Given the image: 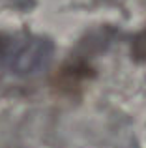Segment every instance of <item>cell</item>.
Listing matches in <instances>:
<instances>
[{
	"instance_id": "1",
	"label": "cell",
	"mask_w": 146,
	"mask_h": 148,
	"mask_svg": "<svg viewBox=\"0 0 146 148\" xmlns=\"http://www.w3.org/2000/svg\"><path fill=\"white\" fill-rule=\"evenodd\" d=\"M53 58V43L32 34H0V69L11 75H36Z\"/></svg>"
}]
</instances>
